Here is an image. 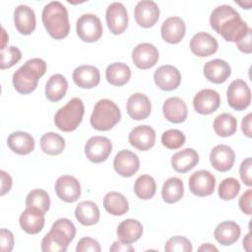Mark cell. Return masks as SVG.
<instances>
[{
    "instance_id": "1",
    "label": "cell",
    "mask_w": 252,
    "mask_h": 252,
    "mask_svg": "<svg viewBox=\"0 0 252 252\" xmlns=\"http://www.w3.org/2000/svg\"><path fill=\"white\" fill-rule=\"evenodd\" d=\"M211 28L224 40L237 42L249 31V27L243 21L239 13L229 5H220L213 10L210 16Z\"/></svg>"
},
{
    "instance_id": "47",
    "label": "cell",
    "mask_w": 252,
    "mask_h": 252,
    "mask_svg": "<svg viewBox=\"0 0 252 252\" xmlns=\"http://www.w3.org/2000/svg\"><path fill=\"white\" fill-rule=\"evenodd\" d=\"M0 244L2 252H10L14 247V235L6 228H1L0 230Z\"/></svg>"
},
{
    "instance_id": "18",
    "label": "cell",
    "mask_w": 252,
    "mask_h": 252,
    "mask_svg": "<svg viewBox=\"0 0 252 252\" xmlns=\"http://www.w3.org/2000/svg\"><path fill=\"white\" fill-rule=\"evenodd\" d=\"M130 145L139 151H148L155 146L156 131L149 125H139L128 136Z\"/></svg>"
},
{
    "instance_id": "35",
    "label": "cell",
    "mask_w": 252,
    "mask_h": 252,
    "mask_svg": "<svg viewBox=\"0 0 252 252\" xmlns=\"http://www.w3.org/2000/svg\"><path fill=\"white\" fill-rule=\"evenodd\" d=\"M103 207L110 215L123 216L129 210V203L123 194L111 191L105 194L103 198Z\"/></svg>"
},
{
    "instance_id": "10",
    "label": "cell",
    "mask_w": 252,
    "mask_h": 252,
    "mask_svg": "<svg viewBox=\"0 0 252 252\" xmlns=\"http://www.w3.org/2000/svg\"><path fill=\"white\" fill-rule=\"evenodd\" d=\"M188 184L192 194L197 197H206L214 193L216 177L209 170L201 169L191 174Z\"/></svg>"
},
{
    "instance_id": "15",
    "label": "cell",
    "mask_w": 252,
    "mask_h": 252,
    "mask_svg": "<svg viewBox=\"0 0 252 252\" xmlns=\"http://www.w3.org/2000/svg\"><path fill=\"white\" fill-rule=\"evenodd\" d=\"M220 104L219 93L212 89H203L193 98V106L197 113L207 115L215 112Z\"/></svg>"
},
{
    "instance_id": "25",
    "label": "cell",
    "mask_w": 252,
    "mask_h": 252,
    "mask_svg": "<svg viewBox=\"0 0 252 252\" xmlns=\"http://www.w3.org/2000/svg\"><path fill=\"white\" fill-rule=\"evenodd\" d=\"M205 78L214 84L224 83L231 74L229 64L222 59H213L205 63L203 68Z\"/></svg>"
},
{
    "instance_id": "31",
    "label": "cell",
    "mask_w": 252,
    "mask_h": 252,
    "mask_svg": "<svg viewBox=\"0 0 252 252\" xmlns=\"http://www.w3.org/2000/svg\"><path fill=\"white\" fill-rule=\"evenodd\" d=\"M116 234L120 241L131 244L142 236L143 225L137 220L127 219L119 223L116 229Z\"/></svg>"
},
{
    "instance_id": "48",
    "label": "cell",
    "mask_w": 252,
    "mask_h": 252,
    "mask_svg": "<svg viewBox=\"0 0 252 252\" xmlns=\"http://www.w3.org/2000/svg\"><path fill=\"white\" fill-rule=\"evenodd\" d=\"M251 199H252V190L248 189L246 190L239 198L238 205L240 210L246 214V215H251Z\"/></svg>"
},
{
    "instance_id": "17",
    "label": "cell",
    "mask_w": 252,
    "mask_h": 252,
    "mask_svg": "<svg viewBox=\"0 0 252 252\" xmlns=\"http://www.w3.org/2000/svg\"><path fill=\"white\" fill-rule=\"evenodd\" d=\"M114 170L123 177L133 176L140 168V159L136 154L129 150L117 153L113 160Z\"/></svg>"
},
{
    "instance_id": "22",
    "label": "cell",
    "mask_w": 252,
    "mask_h": 252,
    "mask_svg": "<svg viewBox=\"0 0 252 252\" xmlns=\"http://www.w3.org/2000/svg\"><path fill=\"white\" fill-rule=\"evenodd\" d=\"M44 213L34 207H27L21 214L19 222L24 231L29 234H36L40 232L44 226Z\"/></svg>"
},
{
    "instance_id": "50",
    "label": "cell",
    "mask_w": 252,
    "mask_h": 252,
    "mask_svg": "<svg viewBox=\"0 0 252 252\" xmlns=\"http://www.w3.org/2000/svg\"><path fill=\"white\" fill-rule=\"evenodd\" d=\"M0 176H1V196H4L7 192L10 191L12 187V177L9 173H7L4 170H0Z\"/></svg>"
},
{
    "instance_id": "51",
    "label": "cell",
    "mask_w": 252,
    "mask_h": 252,
    "mask_svg": "<svg viewBox=\"0 0 252 252\" xmlns=\"http://www.w3.org/2000/svg\"><path fill=\"white\" fill-rule=\"evenodd\" d=\"M135 249L129 243H124L122 241H114L109 248L111 252H133Z\"/></svg>"
},
{
    "instance_id": "40",
    "label": "cell",
    "mask_w": 252,
    "mask_h": 252,
    "mask_svg": "<svg viewBox=\"0 0 252 252\" xmlns=\"http://www.w3.org/2000/svg\"><path fill=\"white\" fill-rule=\"evenodd\" d=\"M26 206L34 207L45 214L50 207L49 195L42 189H33L26 198Z\"/></svg>"
},
{
    "instance_id": "52",
    "label": "cell",
    "mask_w": 252,
    "mask_h": 252,
    "mask_svg": "<svg viewBox=\"0 0 252 252\" xmlns=\"http://www.w3.org/2000/svg\"><path fill=\"white\" fill-rule=\"evenodd\" d=\"M251 117H252V114L248 113L245 117H243V119L241 121V130L244 133V135L247 136L248 138L252 137V134H251Z\"/></svg>"
},
{
    "instance_id": "2",
    "label": "cell",
    "mask_w": 252,
    "mask_h": 252,
    "mask_svg": "<svg viewBox=\"0 0 252 252\" xmlns=\"http://www.w3.org/2000/svg\"><path fill=\"white\" fill-rule=\"evenodd\" d=\"M42 24L48 34L54 39L65 38L70 32V22L66 7L59 1L46 4L41 14Z\"/></svg>"
},
{
    "instance_id": "19",
    "label": "cell",
    "mask_w": 252,
    "mask_h": 252,
    "mask_svg": "<svg viewBox=\"0 0 252 252\" xmlns=\"http://www.w3.org/2000/svg\"><path fill=\"white\" fill-rule=\"evenodd\" d=\"M185 32L186 27L184 21L176 16L164 20L160 28L162 39L170 44L179 43L183 39Z\"/></svg>"
},
{
    "instance_id": "16",
    "label": "cell",
    "mask_w": 252,
    "mask_h": 252,
    "mask_svg": "<svg viewBox=\"0 0 252 252\" xmlns=\"http://www.w3.org/2000/svg\"><path fill=\"white\" fill-rule=\"evenodd\" d=\"M155 84L162 91L170 92L177 89L181 83V74L172 65H162L154 74Z\"/></svg>"
},
{
    "instance_id": "8",
    "label": "cell",
    "mask_w": 252,
    "mask_h": 252,
    "mask_svg": "<svg viewBox=\"0 0 252 252\" xmlns=\"http://www.w3.org/2000/svg\"><path fill=\"white\" fill-rule=\"evenodd\" d=\"M228 105L234 110L241 111L246 109L251 102V91L248 85L240 79L230 83L226 91Z\"/></svg>"
},
{
    "instance_id": "44",
    "label": "cell",
    "mask_w": 252,
    "mask_h": 252,
    "mask_svg": "<svg viewBox=\"0 0 252 252\" xmlns=\"http://www.w3.org/2000/svg\"><path fill=\"white\" fill-rule=\"evenodd\" d=\"M192 250L191 241L181 235L170 237L164 245V251L166 252H191Z\"/></svg>"
},
{
    "instance_id": "46",
    "label": "cell",
    "mask_w": 252,
    "mask_h": 252,
    "mask_svg": "<svg viewBox=\"0 0 252 252\" xmlns=\"http://www.w3.org/2000/svg\"><path fill=\"white\" fill-rule=\"evenodd\" d=\"M251 167H252V159L251 158H246L244 160H242L240 166H239V175L243 183L251 187L252 186V177H251Z\"/></svg>"
},
{
    "instance_id": "23",
    "label": "cell",
    "mask_w": 252,
    "mask_h": 252,
    "mask_svg": "<svg viewBox=\"0 0 252 252\" xmlns=\"http://www.w3.org/2000/svg\"><path fill=\"white\" fill-rule=\"evenodd\" d=\"M14 24L21 34L29 35L32 33L36 25L34 11L24 4L17 6L14 10Z\"/></svg>"
},
{
    "instance_id": "45",
    "label": "cell",
    "mask_w": 252,
    "mask_h": 252,
    "mask_svg": "<svg viewBox=\"0 0 252 252\" xmlns=\"http://www.w3.org/2000/svg\"><path fill=\"white\" fill-rule=\"evenodd\" d=\"M76 251L77 252H87V251L100 252L101 248L97 240L92 237H83L79 240L76 247Z\"/></svg>"
},
{
    "instance_id": "12",
    "label": "cell",
    "mask_w": 252,
    "mask_h": 252,
    "mask_svg": "<svg viewBox=\"0 0 252 252\" xmlns=\"http://www.w3.org/2000/svg\"><path fill=\"white\" fill-rule=\"evenodd\" d=\"M54 189L57 197L66 203H74L81 196L80 182L72 175L59 176L55 182Z\"/></svg>"
},
{
    "instance_id": "42",
    "label": "cell",
    "mask_w": 252,
    "mask_h": 252,
    "mask_svg": "<svg viewBox=\"0 0 252 252\" xmlns=\"http://www.w3.org/2000/svg\"><path fill=\"white\" fill-rule=\"evenodd\" d=\"M185 135L178 129H169L162 133L161 144L169 150H176L185 144Z\"/></svg>"
},
{
    "instance_id": "38",
    "label": "cell",
    "mask_w": 252,
    "mask_h": 252,
    "mask_svg": "<svg viewBox=\"0 0 252 252\" xmlns=\"http://www.w3.org/2000/svg\"><path fill=\"white\" fill-rule=\"evenodd\" d=\"M40 148L46 155L57 156L64 151L65 140L57 133L48 132L40 138Z\"/></svg>"
},
{
    "instance_id": "56",
    "label": "cell",
    "mask_w": 252,
    "mask_h": 252,
    "mask_svg": "<svg viewBox=\"0 0 252 252\" xmlns=\"http://www.w3.org/2000/svg\"><path fill=\"white\" fill-rule=\"evenodd\" d=\"M238 5H240V6L244 7L246 4H245V3H244V4H242V3H238ZM246 7H247V9H250V7H251V2H250V1H248V2H247V6H246Z\"/></svg>"
},
{
    "instance_id": "49",
    "label": "cell",
    "mask_w": 252,
    "mask_h": 252,
    "mask_svg": "<svg viewBox=\"0 0 252 252\" xmlns=\"http://www.w3.org/2000/svg\"><path fill=\"white\" fill-rule=\"evenodd\" d=\"M251 33H252V30L251 28L249 29V31L247 32V33L236 42V45L238 47V49L246 54H250L252 52V44H251Z\"/></svg>"
},
{
    "instance_id": "20",
    "label": "cell",
    "mask_w": 252,
    "mask_h": 252,
    "mask_svg": "<svg viewBox=\"0 0 252 252\" xmlns=\"http://www.w3.org/2000/svg\"><path fill=\"white\" fill-rule=\"evenodd\" d=\"M218 40L208 32H197L190 40L191 52L199 57H208L217 52Z\"/></svg>"
},
{
    "instance_id": "9",
    "label": "cell",
    "mask_w": 252,
    "mask_h": 252,
    "mask_svg": "<svg viewBox=\"0 0 252 252\" xmlns=\"http://www.w3.org/2000/svg\"><path fill=\"white\" fill-rule=\"evenodd\" d=\"M112 152V144L107 137L93 136L85 145V154L94 163H100L107 159Z\"/></svg>"
},
{
    "instance_id": "32",
    "label": "cell",
    "mask_w": 252,
    "mask_h": 252,
    "mask_svg": "<svg viewBox=\"0 0 252 252\" xmlns=\"http://www.w3.org/2000/svg\"><path fill=\"white\" fill-rule=\"evenodd\" d=\"M68 90V82L61 74H54L49 77L45 84V96L48 100L56 102L61 100Z\"/></svg>"
},
{
    "instance_id": "36",
    "label": "cell",
    "mask_w": 252,
    "mask_h": 252,
    "mask_svg": "<svg viewBox=\"0 0 252 252\" xmlns=\"http://www.w3.org/2000/svg\"><path fill=\"white\" fill-rule=\"evenodd\" d=\"M183 181L178 177H170L162 185L161 197L167 204H174L178 202L183 197Z\"/></svg>"
},
{
    "instance_id": "53",
    "label": "cell",
    "mask_w": 252,
    "mask_h": 252,
    "mask_svg": "<svg viewBox=\"0 0 252 252\" xmlns=\"http://www.w3.org/2000/svg\"><path fill=\"white\" fill-rule=\"evenodd\" d=\"M251 245H252V240H251V231H249L246 236L243 239V248L246 251H251Z\"/></svg>"
},
{
    "instance_id": "37",
    "label": "cell",
    "mask_w": 252,
    "mask_h": 252,
    "mask_svg": "<svg viewBox=\"0 0 252 252\" xmlns=\"http://www.w3.org/2000/svg\"><path fill=\"white\" fill-rule=\"evenodd\" d=\"M213 127L218 136L229 137L237 130V120L233 115L224 112L215 118Z\"/></svg>"
},
{
    "instance_id": "28",
    "label": "cell",
    "mask_w": 252,
    "mask_h": 252,
    "mask_svg": "<svg viewBox=\"0 0 252 252\" xmlns=\"http://www.w3.org/2000/svg\"><path fill=\"white\" fill-rule=\"evenodd\" d=\"M198 162L199 155L191 148L181 150L175 153L171 158V166L178 173H186L194 168Z\"/></svg>"
},
{
    "instance_id": "5",
    "label": "cell",
    "mask_w": 252,
    "mask_h": 252,
    "mask_svg": "<svg viewBox=\"0 0 252 252\" xmlns=\"http://www.w3.org/2000/svg\"><path fill=\"white\" fill-rule=\"evenodd\" d=\"M121 119V112L116 103L108 98L99 99L94 107L90 118L92 127L97 131L112 129Z\"/></svg>"
},
{
    "instance_id": "4",
    "label": "cell",
    "mask_w": 252,
    "mask_h": 252,
    "mask_svg": "<svg viewBox=\"0 0 252 252\" xmlns=\"http://www.w3.org/2000/svg\"><path fill=\"white\" fill-rule=\"evenodd\" d=\"M76 235L74 223L61 218L55 220L51 229L41 240V250L43 252H65Z\"/></svg>"
},
{
    "instance_id": "43",
    "label": "cell",
    "mask_w": 252,
    "mask_h": 252,
    "mask_svg": "<svg viewBox=\"0 0 252 252\" xmlns=\"http://www.w3.org/2000/svg\"><path fill=\"white\" fill-rule=\"evenodd\" d=\"M22 58L21 50L16 46H7L0 52V69H8L17 64Z\"/></svg>"
},
{
    "instance_id": "27",
    "label": "cell",
    "mask_w": 252,
    "mask_h": 252,
    "mask_svg": "<svg viewBox=\"0 0 252 252\" xmlns=\"http://www.w3.org/2000/svg\"><path fill=\"white\" fill-rule=\"evenodd\" d=\"M162 113L169 122L175 124L182 123L187 118V105L184 100L178 96L168 97L163 102Z\"/></svg>"
},
{
    "instance_id": "13",
    "label": "cell",
    "mask_w": 252,
    "mask_h": 252,
    "mask_svg": "<svg viewBox=\"0 0 252 252\" xmlns=\"http://www.w3.org/2000/svg\"><path fill=\"white\" fill-rule=\"evenodd\" d=\"M134 17L140 27L144 29L152 28L158 21L159 8L155 1H139L134 9Z\"/></svg>"
},
{
    "instance_id": "14",
    "label": "cell",
    "mask_w": 252,
    "mask_h": 252,
    "mask_svg": "<svg viewBox=\"0 0 252 252\" xmlns=\"http://www.w3.org/2000/svg\"><path fill=\"white\" fill-rule=\"evenodd\" d=\"M158 57L159 54L158 48L149 42L139 43L132 51L133 63L142 70L154 67L158 62Z\"/></svg>"
},
{
    "instance_id": "7",
    "label": "cell",
    "mask_w": 252,
    "mask_h": 252,
    "mask_svg": "<svg viewBox=\"0 0 252 252\" xmlns=\"http://www.w3.org/2000/svg\"><path fill=\"white\" fill-rule=\"evenodd\" d=\"M76 32L78 36L85 42L97 41L103 32L99 18L94 14H83L76 23Z\"/></svg>"
},
{
    "instance_id": "11",
    "label": "cell",
    "mask_w": 252,
    "mask_h": 252,
    "mask_svg": "<svg viewBox=\"0 0 252 252\" xmlns=\"http://www.w3.org/2000/svg\"><path fill=\"white\" fill-rule=\"evenodd\" d=\"M105 20L113 34L123 33L128 26V13L125 6L120 2L111 3L106 9Z\"/></svg>"
},
{
    "instance_id": "39",
    "label": "cell",
    "mask_w": 252,
    "mask_h": 252,
    "mask_svg": "<svg viewBox=\"0 0 252 252\" xmlns=\"http://www.w3.org/2000/svg\"><path fill=\"white\" fill-rule=\"evenodd\" d=\"M157 191L156 180L149 174L140 175L134 184V192L136 196L143 200H149L153 198Z\"/></svg>"
},
{
    "instance_id": "54",
    "label": "cell",
    "mask_w": 252,
    "mask_h": 252,
    "mask_svg": "<svg viewBox=\"0 0 252 252\" xmlns=\"http://www.w3.org/2000/svg\"><path fill=\"white\" fill-rule=\"evenodd\" d=\"M198 251H200V252H213V251H218V248L216 247V246H214L213 244H211V243H205V244H203L202 246H200L199 248H198Z\"/></svg>"
},
{
    "instance_id": "41",
    "label": "cell",
    "mask_w": 252,
    "mask_h": 252,
    "mask_svg": "<svg viewBox=\"0 0 252 252\" xmlns=\"http://www.w3.org/2000/svg\"><path fill=\"white\" fill-rule=\"evenodd\" d=\"M240 191V184L237 179L233 177L224 178L219 185L218 194L222 200L228 201L234 199Z\"/></svg>"
},
{
    "instance_id": "24",
    "label": "cell",
    "mask_w": 252,
    "mask_h": 252,
    "mask_svg": "<svg viewBox=\"0 0 252 252\" xmlns=\"http://www.w3.org/2000/svg\"><path fill=\"white\" fill-rule=\"evenodd\" d=\"M126 109L128 115L134 120H143L146 119L152 110V103L149 97L142 94L136 93L129 96Z\"/></svg>"
},
{
    "instance_id": "55",
    "label": "cell",
    "mask_w": 252,
    "mask_h": 252,
    "mask_svg": "<svg viewBox=\"0 0 252 252\" xmlns=\"http://www.w3.org/2000/svg\"><path fill=\"white\" fill-rule=\"evenodd\" d=\"M2 36H3V42H2L1 49H4V48H6V46H5L6 41H7V40H9V36L7 35L6 31H5V29H4V28H2Z\"/></svg>"
},
{
    "instance_id": "34",
    "label": "cell",
    "mask_w": 252,
    "mask_h": 252,
    "mask_svg": "<svg viewBox=\"0 0 252 252\" xmlns=\"http://www.w3.org/2000/svg\"><path fill=\"white\" fill-rule=\"evenodd\" d=\"M105 78L110 85L121 87L130 80L131 69L127 64L122 62L111 63L106 67Z\"/></svg>"
},
{
    "instance_id": "29",
    "label": "cell",
    "mask_w": 252,
    "mask_h": 252,
    "mask_svg": "<svg viewBox=\"0 0 252 252\" xmlns=\"http://www.w3.org/2000/svg\"><path fill=\"white\" fill-rule=\"evenodd\" d=\"M241 234V228L238 223L225 220L217 225L214 231V236L216 240L224 246L232 245L235 243Z\"/></svg>"
},
{
    "instance_id": "26",
    "label": "cell",
    "mask_w": 252,
    "mask_h": 252,
    "mask_svg": "<svg viewBox=\"0 0 252 252\" xmlns=\"http://www.w3.org/2000/svg\"><path fill=\"white\" fill-rule=\"evenodd\" d=\"M74 83L82 89H93L99 84V70L93 65H81L72 74Z\"/></svg>"
},
{
    "instance_id": "30",
    "label": "cell",
    "mask_w": 252,
    "mask_h": 252,
    "mask_svg": "<svg viewBox=\"0 0 252 252\" xmlns=\"http://www.w3.org/2000/svg\"><path fill=\"white\" fill-rule=\"evenodd\" d=\"M7 145L12 152L25 156L31 154L34 150V139L27 132L17 131L9 135Z\"/></svg>"
},
{
    "instance_id": "33",
    "label": "cell",
    "mask_w": 252,
    "mask_h": 252,
    "mask_svg": "<svg viewBox=\"0 0 252 252\" xmlns=\"http://www.w3.org/2000/svg\"><path fill=\"white\" fill-rule=\"evenodd\" d=\"M75 217L83 225H94L99 220V209L93 201H83L77 205Z\"/></svg>"
},
{
    "instance_id": "3",
    "label": "cell",
    "mask_w": 252,
    "mask_h": 252,
    "mask_svg": "<svg viewBox=\"0 0 252 252\" xmlns=\"http://www.w3.org/2000/svg\"><path fill=\"white\" fill-rule=\"evenodd\" d=\"M46 72V63L41 58H32L22 65L13 74V85L15 90L21 94L32 93L39 79Z\"/></svg>"
},
{
    "instance_id": "6",
    "label": "cell",
    "mask_w": 252,
    "mask_h": 252,
    "mask_svg": "<svg viewBox=\"0 0 252 252\" xmlns=\"http://www.w3.org/2000/svg\"><path fill=\"white\" fill-rule=\"evenodd\" d=\"M85 114V105L80 97H73L54 115L55 126L63 132H72L81 124Z\"/></svg>"
},
{
    "instance_id": "21",
    "label": "cell",
    "mask_w": 252,
    "mask_h": 252,
    "mask_svg": "<svg viewBox=\"0 0 252 252\" xmlns=\"http://www.w3.org/2000/svg\"><path fill=\"white\" fill-rule=\"evenodd\" d=\"M234 160V151L226 145H218L210 153V161L213 167L220 172H225L231 169Z\"/></svg>"
}]
</instances>
